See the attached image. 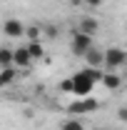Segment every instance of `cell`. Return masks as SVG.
<instances>
[{
    "label": "cell",
    "instance_id": "obj_2",
    "mask_svg": "<svg viewBox=\"0 0 127 130\" xmlns=\"http://www.w3.org/2000/svg\"><path fill=\"white\" fill-rule=\"evenodd\" d=\"M127 65V53L122 48H117V45H112V48L105 50V60H102V68H107L110 73H115L117 68H122Z\"/></svg>",
    "mask_w": 127,
    "mask_h": 130
},
{
    "label": "cell",
    "instance_id": "obj_10",
    "mask_svg": "<svg viewBox=\"0 0 127 130\" xmlns=\"http://www.w3.org/2000/svg\"><path fill=\"white\" fill-rule=\"evenodd\" d=\"M15 78H17V68H15V65H10V68H3V70H0V90H3L5 85L15 83Z\"/></svg>",
    "mask_w": 127,
    "mask_h": 130
},
{
    "label": "cell",
    "instance_id": "obj_8",
    "mask_svg": "<svg viewBox=\"0 0 127 130\" xmlns=\"http://www.w3.org/2000/svg\"><path fill=\"white\" fill-rule=\"evenodd\" d=\"M25 50L30 53L32 63H37V60H43V58H45V48H43V43H40V40H28Z\"/></svg>",
    "mask_w": 127,
    "mask_h": 130
},
{
    "label": "cell",
    "instance_id": "obj_11",
    "mask_svg": "<svg viewBox=\"0 0 127 130\" xmlns=\"http://www.w3.org/2000/svg\"><path fill=\"white\" fill-rule=\"evenodd\" d=\"M97 28H100V23H97L95 18H82V20H80V25H77L80 32H87V35H92V38H95Z\"/></svg>",
    "mask_w": 127,
    "mask_h": 130
},
{
    "label": "cell",
    "instance_id": "obj_17",
    "mask_svg": "<svg viewBox=\"0 0 127 130\" xmlns=\"http://www.w3.org/2000/svg\"><path fill=\"white\" fill-rule=\"evenodd\" d=\"M48 35H52V38H57V35H60V30H57V28H48Z\"/></svg>",
    "mask_w": 127,
    "mask_h": 130
},
{
    "label": "cell",
    "instance_id": "obj_6",
    "mask_svg": "<svg viewBox=\"0 0 127 130\" xmlns=\"http://www.w3.org/2000/svg\"><path fill=\"white\" fill-rule=\"evenodd\" d=\"M13 65L15 68H30L32 65V58H30V53L25 50V45L13 48Z\"/></svg>",
    "mask_w": 127,
    "mask_h": 130
},
{
    "label": "cell",
    "instance_id": "obj_7",
    "mask_svg": "<svg viewBox=\"0 0 127 130\" xmlns=\"http://www.w3.org/2000/svg\"><path fill=\"white\" fill-rule=\"evenodd\" d=\"M82 58L87 60V65H90V68H102V60H105V50H100V48H95V45H92V48L87 50Z\"/></svg>",
    "mask_w": 127,
    "mask_h": 130
},
{
    "label": "cell",
    "instance_id": "obj_9",
    "mask_svg": "<svg viewBox=\"0 0 127 130\" xmlns=\"http://www.w3.org/2000/svg\"><path fill=\"white\" fill-rule=\"evenodd\" d=\"M100 83H102L107 90H117V88L122 85V78H120L117 73H110V70H107V73H102V80Z\"/></svg>",
    "mask_w": 127,
    "mask_h": 130
},
{
    "label": "cell",
    "instance_id": "obj_5",
    "mask_svg": "<svg viewBox=\"0 0 127 130\" xmlns=\"http://www.w3.org/2000/svg\"><path fill=\"white\" fill-rule=\"evenodd\" d=\"M3 32L8 35V38H23L25 35V23L23 20H17V18H8L5 23H3Z\"/></svg>",
    "mask_w": 127,
    "mask_h": 130
},
{
    "label": "cell",
    "instance_id": "obj_16",
    "mask_svg": "<svg viewBox=\"0 0 127 130\" xmlns=\"http://www.w3.org/2000/svg\"><path fill=\"white\" fill-rule=\"evenodd\" d=\"M82 5H85V8H100L102 0H82Z\"/></svg>",
    "mask_w": 127,
    "mask_h": 130
},
{
    "label": "cell",
    "instance_id": "obj_4",
    "mask_svg": "<svg viewBox=\"0 0 127 130\" xmlns=\"http://www.w3.org/2000/svg\"><path fill=\"white\" fill-rule=\"evenodd\" d=\"M92 45H95V38H92V35H87V32H80V30L72 32V45H70V50H72L75 55H80V58H82V55L92 48Z\"/></svg>",
    "mask_w": 127,
    "mask_h": 130
},
{
    "label": "cell",
    "instance_id": "obj_3",
    "mask_svg": "<svg viewBox=\"0 0 127 130\" xmlns=\"http://www.w3.org/2000/svg\"><path fill=\"white\" fill-rule=\"evenodd\" d=\"M97 108H100V103H97L95 98H80V100H75V103H70V105H67V113L72 115V118H77V115L95 113Z\"/></svg>",
    "mask_w": 127,
    "mask_h": 130
},
{
    "label": "cell",
    "instance_id": "obj_13",
    "mask_svg": "<svg viewBox=\"0 0 127 130\" xmlns=\"http://www.w3.org/2000/svg\"><path fill=\"white\" fill-rule=\"evenodd\" d=\"M25 35H28L30 40H40V38H43V25H37V23L25 25Z\"/></svg>",
    "mask_w": 127,
    "mask_h": 130
},
{
    "label": "cell",
    "instance_id": "obj_18",
    "mask_svg": "<svg viewBox=\"0 0 127 130\" xmlns=\"http://www.w3.org/2000/svg\"><path fill=\"white\" fill-rule=\"evenodd\" d=\"M70 3H72L75 8H80V5H82V0H70Z\"/></svg>",
    "mask_w": 127,
    "mask_h": 130
},
{
    "label": "cell",
    "instance_id": "obj_12",
    "mask_svg": "<svg viewBox=\"0 0 127 130\" xmlns=\"http://www.w3.org/2000/svg\"><path fill=\"white\" fill-rule=\"evenodd\" d=\"M10 65H13V48L3 45L0 48V70L3 68H10Z\"/></svg>",
    "mask_w": 127,
    "mask_h": 130
},
{
    "label": "cell",
    "instance_id": "obj_1",
    "mask_svg": "<svg viewBox=\"0 0 127 130\" xmlns=\"http://www.w3.org/2000/svg\"><path fill=\"white\" fill-rule=\"evenodd\" d=\"M92 85H95V83L87 78L85 70H80V73H75V75H70L67 80L60 83V88H62L65 93H75V95H80V98H87V95H90Z\"/></svg>",
    "mask_w": 127,
    "mask_h": 130
},
{
    "label": "cell",
    "instance_id": "obj_15",
    "mask_svg": "<svg viewBox=\"0 0 127 130\" xmlns=\"http://www.w3.org/2000/svg\"><path fill=\"white\" fill-rule=\"evenodd\" d=\"M117 120H122V123H127V105H122V108L117 110Z\"/></svg>",
    "mask_w": 127,
    "mask_h": 130
},
{
    "label": "cell",
    "instance_id": "obj_14",
    "mask_svg": "<svg viewBox=\"0 0 127 130\" xmlns=\"http://www.w3.org/2000/svg\"><path fill=\"white\" fill-rule=\"evenodd\" d=\"M60 130H85V125L80 123L77 118H67V120L60 123Z\"/></svg>",
    "mask_w": 127,
    "mask_h": 130
}]
</instances>
